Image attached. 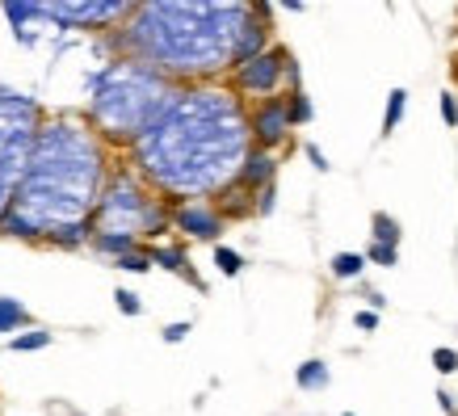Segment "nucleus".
Listing matches in <instances>:
<instances>
[{
    "mask_svg": "<svg viewBox=\"0 0 458 416\" xmlns=\"http://www.w3.org/2000/svg\"><path fill=\"white\" fill-rule=\"evenodd\" d=\"M143 173L168 194H210L236 181L249 156V118L232 93H173L156 123L135 139Z\"/></svg>",
    "mask_w": 458,
    "mask_h": 416,
    "instance_id": "nucleus-1",
    "label": "nucleus"
},
{
    "mask_svg": "<svg viewBox=\"0 0 458 416\" xmlns=\"http://www.w3.org/2000/svg\"><path fill=\"white\" fill-rule=\"evenodd\" d=\"M101 173H106V160L93 131H84L72 118H55L38 126L9 210L17 219H26L38 232V240H47V232L93 215Z\"/></svg>",
    "mask_w": 458,
    "mask_h": 416,
    "instance_id": "nucleus-2",
    "label": "nucleus"
},
{
    "mask_svg": "<svg viewBox=\"0 0 458 416\" xmlns=\"http://www.w3.org/2000/svg\"><path fill=\"white\" fill-rule=\"evenodd\" d=\"M126 47L140 64L173 76H210L232 64L249 4H135Z\"/></svg>",
    "mask_w": 458,
    "mask_h": 416,
    "instance_id": "nucleus-3",
    "label": "nucleus"
},
{
    "mask_svg": "<svg viewBox=\"0 0 458 416\" xmlns=\"http://www.w3.org/2000/svg\"><path fill=\"white\" fill-rule=\"evenodd\" d=\"M173 89L165 76L140 59H123L98 76V93H93V118L110 139H140L156 123V114L165 110Z\"/></svg>",
    "mask_w": 458,
    "mask_h": 416,
    "instance_id": "nucleus-4",
    "label": "nucleus"
},
{
    "mask_svg": "<svg viewBox=\"0 0 458 416\" xmlns=\"http://www.w3.org/2000/svg\"><path fill=\"white\" fill-rule=\"evenodd\" d=\"M34 135H38V106L21 93L0 89V215L9 210L17 185H21Z\"/></svg>",
    "mask_w": 458,
    "mask_h": 416,
    "instance_id": "nucleus-5",
    "label": "nucleus"
},
{
    "mask_svg": "<svg viewBox=\"0 0 458 416\" xmlns=\"http://www.w3.org/2000/svg\"><path fill=\"white\" fill-rule=\"evenodd\" d=\"M98 223H101V232H118V236H131V240H135V232L160 236L168 227V210L160 202H152L131 177H118V181H110L106 194H98L93 227Z\"/></svg>",
    "mask_w": 458,
    "mask_h": 416,
    "instance_id": "nucleus-6",
    "label": "nucleus"
},
{
    "mask_svg": "<svg viewBox=\"0 0 458 416\" xmlns=\"http://www.w3.org/2000/svg\"><path fill=\"white\" fill-rule=\"evenodd\" d=\"M286 51H261L257 59L240 64L236 68V84L240 93H252V98H274L282 84V72H286Z\"/></svg>",
    "mask_w": 458,
    "mask_h": 416,
    "instance_id": "nucleus-7",
    "label": "nucleus"
},
{
    "mask_svg": "<svg viewBox=\"0 0 458 416\" xmlns=\"http://www.w3.org/2000/svg\"><path fill=\"white\" fill-rule=\"evenodd\" d=\"M249 135L257 139V148L269 152V148H278L286 143L291 135V118H286V98H265L249 118Z\"/></svg>",
    "mask_w": 458,
    "mask_h": 416,
    "instance_id": "nucleus-8",
    "label": "nucleus"
},
{
    "mask_svg": "<svg viewBox=\"0 0 458 416\" xmlns=\"http://www.w3.org/2000/svg\"><path fill=\"white\" fill-rule=\"evenodd\" d=\"M135 13V4H42V17H55L68 26H110Z\"/></svg>",
    "mask_w": 458,
    "mask_h": 416,
    "instance_id": "nucleus-9",
    "label": "nucleus"
},
{
    "mask_svg": "<svg viewBox=\"0 0 458 416\" xmlns=\"http://www.w3.org/2000/svg\"><path fill=\"white\" fill-rule=\"evenodd\" d=\"M168 223H177V232L194 240H219L223 232V219L215 207H202V202H190V207H177L168 215Z\"/></svg>",
    "mask_w": 458,
    "mask_h": 416,
    "instance_id": "nucleus-10",
    "label": "nucleus"
},
{
    "mask_svg": "<svg viewBox=\"0 0 458 416\" xmlns=\"http://www.w3.org/2000/svg\"><path fill=\"white\" fill-rule=\"evenodd\" d=\"M274 173H278V160H274V152L252 148V152L244 156L240 173H236V185H244V190H265V185L274 181Z\"/></svg>",
    "mask_w": 458,
    "mask_h": 416,
    "instance_id": "nucleus-11",
    "label": "nucleus"
},
{
    "mask_svg": "<svg viewBox=\"0 0 458 416\" xmlns=\"http://www.w3.org/2000/svg\"><path fill=\"white\" fill-rule=\"evenodd\" d=\"M265 38H269V30L261 26V21H252V9H249V21L240 26L236 34V51H232V64H249V59H257L265 51Z\"/></svg>",
    "mask_w": 458,
    "mask_h": 416,
    "instance_id": "nucleus-12",
    "label": "nucleus"
},
{
    "mask_svg": "<svg viewBox=\"0 0 458 416\" xmlns=\"http://www.w3.org/2000/svg\"><path fill=\"white\" fill-rule=\"evenodd\" d=\"M89 236H93V215L81 219V223H64V227H55V232H47V240L59 244V249H81Z\"/></svg>",
    "mask_w": 458,
    "mask_h": 416,
    "instance_id": "nucleus-13",
    "label": "nucleus"
},
{
    "mask_svg": "<svg viewBox=\"0 0 458 416\" xmlns=\"http://www.w3.org/2000/svg\"><path fill=\"white\" fill-rule=\"evenodd\" d=\"M227 215H232V219H236V215H252L249 190H244V185H236V181H232V185L223 190V198H219V219H227Z\"/></svg>",
    "mask_w": 458,
    "mask_h": 416,
    "instance_id": "nucleus-14",
    "label": "nucleus"
},
{
    "mask_svg": "<svg viewBox=\"0 0 458 416\" xmlns=\"http://www.w3.org/2000/svg\"><path fill=\"white\" fill-rule=\"evenodd\" d=\"M93 244H98V252H110V257H126V252H135V240L118 236V232H93Z\"/></svg>",
    "mask_w": 458,
    "mask_h": 416,
    "instance_id": "nucleus-15",
    "label": "nucleus"
},
{
    "mask_svg": "<svg viewBox=\"0 0 458 416\" xmlns=\"http://www.w3.org/2000/svg\"><path fill=\"white\" fill-rule=\"evenodd\" d=\"M294 378H299L303 391H319V387H328V366H324V361H303Z\"/></svg>",
    "mask_w": 458,
    "mask_h": 416,
    "instance_id": "nucleus-16",
    "label": "nucleus"
},
{
    "mask_svg": "<svg viewBox=\"0 0 458 416\" xmlns=\"http://www.w3.org/2000/svg\"><path fill=\"white\" fill-rule=\"evenodd\" d=\"M26 319H30V311L17 303V299H0V333H13Z\"/></svg>",
    "mask_w": 458,
    "mask_h": 416,
    "instance_id": "nucleus-17",
    "label": "nucleus"
},
{
    "mask_svg": "<svg viewBox=\"0 0 458 416\" xmlns=\"http://www.w3.org/2000/svg\"><path fill=\"white\" fill-rule=\"evenodd\" d=\"M148 257H152V261H160L165 269H173V274L194 277V274H190V261H185V252H181V249H152ZM194 282H198V277H194Z\"/></svg>",
    "mask_w": 458,
    "mask_h": 416,
    "instance_id": "nucleus-18",
    "label": "nucleus"
},
{
    "mask_svg": "<svg viewBox=\"0 0 458 416\" xmlns=\"http://www.w3.org/2000/svg\"><path fill=\"white\" fill-rule=\"evenodd\" d=\"M51 345V333H42V328H34V333H21L9 341V349L13 353H34V349H47Z\"/></svg>",
    "mask_w": 458,
    "mask_h": 416,
    "instance_id": "nucleus-19",
    "label": "nucleus"
},
{
    "mask_svg": "<svg viewBox=\"0 0 458 416\" xmlns=\"http://www.w3.org/2000/svg\"><path fill=\"white\" fill-rule=\"evenodd\" d=\"M403 106H408V93H403V89H395V93H391V101H387V114H383V131H387V135L400 126Z\"/></svg>",
    "mask_w": 458,
    "mask_h": 416,
    "instance_id": "nucleus-20",
    "label": "nucleus"
},
{
    "mask_svg": "<svg viewBox=\"0 0 458 416\" xmlns=\"http://www.w3.org/2000/svg\"><path fill=\"white\" fill-rule=\"evenodd\" d=\"M361 265H366V257H358V252H336V257H333V274L336 277H358Z\"/></svg>",
    "mask_w": 458,
    "mask_h": 416,
    "instance_id": "nucleus-21",
    "label": "nucleus"
},
{
    "mask_svg": "<svg viewBox=\"0 0 458 416\" xmlns=\"http://www.w3.org/2000/svg\"><path fill=\"white\" fill-rule=\"evenodd\" d=\"M215 265H219V274H227V277H236L240 269H244V257H240L236 249H215Z\"/></svg>",
    "mask_w": 458,
    "mask_h": 416,
    "instance_id": "nucleus-22",
    "label": "nucleus"
},
{
    "mask_svg": "<svg viewBox=\"0 0 458 416\" xmlns=\"http://www.w3.org/2000/svg\"><path fill=\"white\" fill-rule=\"evenodd\" d=\"M375 236L383 249H395V240H400V223L387 219V215H375Z\"/></svg>",
    "mask_w": 458,
    "mask_h": 416,
    "instance_id": "nucleus-23",
    "label": "nucleus"
},
{
    "mask_svg": "<svg viewBox=\"0 0 458 416\" xmlns=\"http://www.w3.org/2000/svg\"><path fill=\"white\" fill-rule=\"evenodd\" d=\"M286 118H291V126H294V123H307V118H311V106H307V98L299 93V89H294L291 98H286Z\"/></svg>",
    "mask_w": 458,
    "mask_h": 416,
    "instance_id": "nucleus-24",
    "label": "nucleus"
},
{
    "mask_svg": "<svg viewBox=\"0 0 458 416\" xmlns=\"http://www.w3.org/2000/svg\"><path fill=\"white\" fill-rule=\"evenodd\" d=\"M118 269H126V274H148L152 269V257L148 252H126V257H118Z\"/></svg>",
    "mask_w": 458,
    "mask_h": 416,
    "instance_id": "nucleus-25",
    "label": "nucleus"
},
{
    "mask_svg": "<svg viewBox=\"0 0 458 416\" xmlns=\"http://www.w3.org/2000/svg\"><path fill=\"white\" fill-rule=\"evenodd\" d=\"M433 366H437L442 375H454V370H458V353H454V349H433Z\"/></svg>",
    "mask_w": 458,
    "mask_h": 416,
    "instance_id": "nucleus-26",
    "label": "nucleus"
},
{
    "mask_svg": "<svg viewBox=\"0 0 458 416\" xmlns=\"http://www.w3.org/2000/svg\"><path fill=\"white\" fill-rule=\"evenodd\" d=\"M114 299H118V311H126V316H140V311H143L140 294H131V291H118V294H114Z\"/></svg>",
    "mask_w": 458,
    "mask_h": 416,
    "instance_id": "nucleus-27",
    "label": "nucleus"
},
{
    "mask_svg": "<svg viewBox=\"0 0 458 416\" xmlns=\"http://www.w3.org/2000/svg\"><path fill=\"white\" fill-rule=\"evenodd\" d=\"M257 215H269V210H274V185H265V190H257Z\"/></svg>",
    "mask_w": 458,
    "mask_h": 416,
    "instance_id": "nucleus-28",
    "label": "nucleus"
},
{
    "mask_svg": "<svg viewBox=\"0 0 458 416\" xmlns=\"http://www.w3.org/2000/svg\"><path fill=\"white\" fill-rule=\"evenodd\" d=\"M185 336H190V324H185V319H181V324H168V328H165V341H168V345H177V341H185Z\"/></svg>",
    "mask_w": 458,
    "mask_h": 416,
    "instance_id": "nucleus-29",
    "label": "nucleus"
},
{
    "mask_svg": "<svg viewBox=\"0 0 458 416\" xmlns=\"http://www.w3.org/2000/svg\"><path fill=\"white\" fill-rule=\"evenodd\" d=\"M370 261H378V265H395V249H383V244H375V249H370Z\"/></svg>",
    "mask_w": 458,
    "mask_h": 416,
    "instance_id": "nucleus-30",
    "label": "nucleus"
},
{
    "mask_svg": "<svg viewBox=\"0 0 458 416\" xmlns=\"http://www.w3.org/2000/svg\"><path fill=\"white\" fill-rule=\"evenodd\" d=\"M442 118H445V123H458V106H454V98H442Z\"/></svg>",
    "mask_w": 458,
    "mask_h": 416,
    "instance_id": "nucleus-31",
    "label": "nucleus"
},
{
    "mask_svg": "<svg viewBox=\"0 0 458 416\" xmlns=\"http://www.w3.org/2000/svg\"><path fill=\"white\" fill-rule=\"evenodd\" d=\"M307 156H311V165H316V168H328V160H324V152H319V148H307Z\"/></svg>",
    "mask_w": 458,
    "mask_h": 416,
    "instance_id": "nucleus-32",
    "label": "nucleus"
},
{
    "mask_svg": "<svg viewBox=\"0 0 458 416\" xmlns=\"http://www.w3.org/2000/svg\"><path fill=\"white\" fill-rule=\"evenodd\" d=\"M358 324H361V328H375V324H378V316H375V311H361V316H358Z\"/></svg>",
    "mask_w": 458,
    "mask_h": 416,
    "instance_id": "nucleus-33",
    "label": "nucleus"
},
{
    "mask_svg": "<svg viewBox=\"0 0 458 416\" xmlns=\"http://www.w3.org/2000/svg\"><path fill=\"white\" fill-rule=\"evenodd\" d=\"M345 416H353V412H345Z\"/></svg>",
    "mask_w": 458,
    "mask_h": 416,
    "instance_id": "nucleus-34",
    "label": "nucleus"
}]
</instances>
